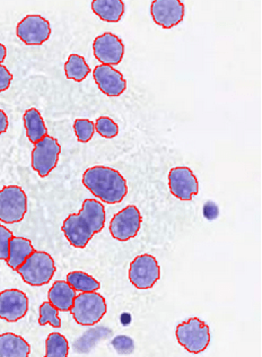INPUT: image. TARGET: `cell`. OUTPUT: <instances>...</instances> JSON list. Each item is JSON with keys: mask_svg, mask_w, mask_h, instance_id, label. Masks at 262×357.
I'll use <instances>...</instances> for the list:
<instances>
[{"mask_svg": "<svg viewBox=\"0 0 262 357\" xmlns=\"http://www.w3.org/2000/svg\"><path fill=\"white\" fill-rule=\"evenodd\" d=\"M180 345L191 354H199L206 351L210 342L208 325L198 318H190L181 322L176 331Z\"/></svg>", "mask_w": 262, "mask_h": 357, "instance_id": "obj_5", "label": "cell"}, {"mask_svg": "<svg viewBox=\"0 0 262 357\" xmlns=\"http://www.w3.org/2000/svg\"><path fill=\"white\" fill-rule=\"evenodd\" d=\"M8 116L5 114V111L0 110V135L6 132L7 129H8Z\"/></svg>", "mask_w": 262, "mask_h": 357, "instance_id": "obj_31", "label": "cell"}, {"mask_svg": "<svg viewBox=\"0 0 262 357\" xmlns=\"http://www.w3.org/2000/svg\"><path fill=\"white\" fill-rule=\"evenodd\" d=\"M40 326L51 325L54 328L61 327V319L59 318V311L50 303L43 302L40 305Z\"/></svg>", "mask_w": 262, "mask_h": 357, "instance_id": "obj_24", "label": "cell"}, {"mask_svg": "<svg viewBox=\"0 0 262 357\" xmlns=\"http://www.w3.org/2000/svg\"><path fill=\"white\" fill-rule=\"evenodd\" d=\"M74 131L79 143H88L95 134V123L88 119H76L74 122Z\"/></svg>", "mask_w": 262, "mask_h": 357, "instance_id": "obj_25", "label": "cell"}, {"mask_svg": "<svg viewBox=\"0 0 262 357\" xmlns=\"http://www.w3.org/2000/svg\"><path fill=\"white\" fill-rule=\"evenodd\" d=\"M27 213V196L18 185H7L0 190V222L17 224Z\"/></svg>", "mask_w": 262, "mask_h": 357, "instance_id": "obj_6", "label": "cell"}, {"mask_svg": "<svg viewBox=\"0 0 262 357\" xmlns=\"http://www.w3.org/2000/svg\"><path fill=\"white\" fill-rule=\"evenodd\" d=\"M161 278V267L152 255H140L129 266V280L137 289H151Z\"/></svg>", "mask_w": 262, "mask_h": 357, "instance_id": "obj_7", "label": "cell"}, {"mask_svg": "<svg viewBox=\"0 0 262 357\" xmlns=\"http://www.w3.org/2000/svg\"><path fill=\"white\" fill-rule=\"evenodd\" d=\"M23 120H24L27 138L34 145L48 135V129L39 110L32 107L25 111Z\"/></svg>", "mask_w": 262, "mask_h": 357, "instance_id": "obj_20", "label": "cell"}, {"mask_svg": "<svg viewBox=\"0 0 262 357\" xmlns=\"http://www.w3.org/2000/svg\"><path fill=\"white\" fill-rule=\"evenodd\" d=\"M14 236L12 231L0 224V260L6 261L9 253V241Z\"/></svg>", "mask_w": 262, "mask_h": 357, "instance_id": "obj_28", "label": "cell"}, {"mask_svg": "<svg viewBox=\"0 0 262 357\" xmlns=\"http://www.w3.org/2000/svg\"><path fill=\"white\" fill-rule=\"evenodd\" d=\"M76 295H77L76 291L67 282L57 280V282H54L52 287L49 289V302L58 311L69 312L72 309Z\"/></svg>", "mask_w": 262, "mask_h": 357, "instance_id": "obj_16", "label": "cell"}, {"mask_svg": "<svg viewBox=\"0 0 262 357\" xmlns=\"http://www.w3.org/2000/svg\"><path fill=\"white\" fill-rule=\"evenodd\" d=\"M92 10L102 21L118 23L125 14V3L123 0H94Z\"/></svg>", "mask_w": 262, "mask_h": 357, "instance_id": "obj_19", "label": "cell"}, {"mask_svg": "<svg viewBox=\"0 0 262 357\" xmlns=\"http://www.w3.org/2000/svg\"><path fill=\"white\" fill-rule=\"evenodd\" d=\"M7 57V49L3 43H0V65H3Z\"/></svg>", "mask_w": 262, "mask_h": 357, "instance_id": "obj_32", "label": "cell"}, {"mask_svg": "<svg viewBox=\"0 0 262 357\" xmlns=\"http://www.w3.org/2000/svg\"><path fill=\"white\" fill-rule=\"evenodd\" d=\"M56 271L57 268L51 255L36 250L16 271L27 285L41 287L50 283Z\"/></svg>", "mask_w": 262, "mask_h": 357, "instance_id": "obj_3", "label": "cell"}, {"mask_svg": "<svg viewBox=\"0 0 262 357\" xmlns=\"http://www.w3.org/2000/svg\"><path fill=\"white\" fill-rule=\"evenodd\" d=\"M112 346L120 355H130L134 351V342L128 336H118L112 340Z\"/></svg>", "mask_w": 262, "mask_h": 357, "instance_id": "obj_27", "label": "cell"}, {"mask_svg": "<svg viewBox=\"0 0 262 357\" xmlns=\"http://www.w3.org/2000/svg\"><path fill=\"white\" fill-rule=\"evenodd\" d=\"M67 283L72 286L76 292H98L101 289V284L98 280L84 271H72L67 275Z\"/></svg>", "mask_w": 262, "mask_h": 357, "instance_id": "obj_22", "label": "cell"}, {"mask_svg": "<svg viewBox=\"0 0 262 357\" xmlns=\"http://www.w3.org/2000/svg\"><path fill=\"white\" fill-rule=\"evenodd\" d=\"M143 223V216L139 209L129 205L114 215L111 220L110 233L112 238L120 242H127L136 238Z\"/></svg>", "mask_w": 262, "mask_h": 357, "instance_id": "obj_9", "label": "cell"}, {"mask_svg": "<svg viewBox=\"0 0 262 357\" xmlns=\"http://www.w3.org/2000/svg\"><path fill=\"white\" fill-rule=\"evenodd\" d=\"M151 15L158 26L172 29L185 18V5L180 0H155L151 5Z\"/></svg>", "mask_w": 262, "mask_h": 357, "instance_id": "obj_14", "label": "cell"}, {"mask_svg": "<svg viewBox=\"0 0 262 357\" xmlns=\"http://www.w3.org/2000/svg\"><path fill=\"white\" fill-rule=\"evenodd\" d=\"M91 68L85 58L79 54H72L69 56L65 63L66 77L75 82H83L90 75Z\"/></svg>", "mask_w": 262, "mask_h": 357, "instance_id": "obj_21", "label": "cell"}, {"mask_svg": "<svg viewBox=\"0 0 262 357\" xmlns=\"http://www.w3.org/2000/svg\"><path fill=\"white\" fill-rule=\"evenodd\" d=\"M36 251L29 238L13 236L9 241V253L6 262L13 271H17L23 262Z\"/></svg>", "mask_w": 262, "mask_h": 357, "instance_id": "obj_17", "label": "cell"}, {"mask_svg": "<svg viewBox=\"0 0 262 357\" xmlns=\"http://www.w3.org/2000/svg\"><path fill=\"white\" fill-rule=\"evenodd\" d=\"M61 154V146L56 138L47 135L32 151V167L41 178H47L56 169Z\"/></svg>", "mask_w": 262, "mask_h": 357, "instance_id": "obj_8", "label": "cell"}, {"mask_svg": "<svg viewBox=\"0 0 262 357\" xmlns=\"http://www.w3.org/2000/svg\"><path fill=\"white\" fill-rule=\"evenodd\" d=\"M107 215L103 204L85 199L78 214H70L63 220L61 231L72 247L84 249L96 233L105 229Z\"/></svg>", "mask_w": 262, "mask_h": 357, "instance_id": "obj_1", "label": "cell"}, {"mask_svg": "<svg viewBox=\"0 0 262 357\" xmlns=\"http://www.w3.org/2000/svg\"><path fill=\"white\" fill-rule=\"evenodd\" d=\"M29 311V298L20 289H5L0 293V319L14 324L24 318Z\"/></svg>", "mask_w": 262, "mask_h": 357, "instance_id": "obj_13", "label": "cell"}, {"mask_svg": "<svg viewBox=\"0 0 262 357\" xmlns=\"http://www.w3.org/2000/svg\"><path fill=\"white\" fill-rule=\"evenodd\" d=\"M69 355V342L63 335L52 333L45 340V356L67 357Z\"/></svg>", "mask_w": 262, "mask_h": 357, "instance_id": "obj_23", "label": "cell"}, {"mask_svg": "<svg viewBox=\"0 0 262 357\" xmlns=\"http://www.w3.org/2000/svg\"><path fill=\"white\" fill-rule=\"evenodd\" d=\"M219 214L218 211V206L214 203V202H208L203 206V216L206 220H216Z\"/></svg>", "mask_w": 262, "mask_h": 357, "instance_id": "obj_30", "label": "cell"}, {"mask_svg": "<svg viewBox=\"0 0 262 357\" xmlns=\"http://www.w3.org/2000/svg\"><path fill=\"white\" fill-rule=\"evenodd\" d=\"M13 82L12 73L9 72L7 67L0 65V93L5 92L10 87Z\"/></svg>", "mask_w": 262, "mask_h": 357, "instance_id": "obj_29", "label": "cell"}, {"mask_svg": "<svg viewBox=\"0 0 262 357\" xmlns=\"http://www.w3.org/2000/svg\"><path fill=\"white\" fill-rule=\"evenodd\" d=\"M31 346L24 338L13 333L0 335V357H27Z\"/></svg>", "mask_w": 262, "mask_h": 357, "instance_id": "obj_18", "label": "cell"}, {"mask_svg": "<svg viewBox=\"0 0 262 357\" xmlns=\"http://www.w3.org/2000/svg\"><path fill=\"white\" fill-rule=\"evenodd\" d=\"M93 51L96 59L107 66H118L125 56L123 40L114 33L105 32L93 42Z\"/></svg>", "mask_w": 262, "mask_h": 357, "instance_id": "obj_11", "label": "cell"}, {"mask_svg": "<svg viewBox=\"0 0 262 357\" xmlns=\"http://www.w3.org/2000/svg\"><path fill=\"white\" fill-rule=\"evenodd\" d=\"M95 130L102 137L112 139L119 134V126L109 116H100L95 121Z\"/></svg>", "mask_w": 262, "mask_h": 357, "instance_id": "obj_26", "label": "cell"}, {"mask_svg": "<svg viewBox=\"0 0 262 357\" xmlns=\"http://www.w3.org/2000/svg\"><path fill=\"white\" fill-rule=\"evenodd\" d=\"M171 194L183 202H189L199 192L198 178L188 167H173L169 173Z\"/></svg>", "mask_w": 262, "mask_h": 357, "instance_id": "obj_12", "label": "cell"}, {"mask_svg": "<svg viewBox=\"0 0 262 357\" xmlns=\"http://www.w3.org/2000/svg\"><path fill=\"white\" fill-rule=\"evenodd\" d=\"M107 301L98 292L76 295L70 313L75 321L81 326H94L107 314Z\"/></svg>", "mask_w": 262, "mask_h": 357, "instance_id": "obj_4", "label": "cell"}, {"mask_svg": "<svg viewBox=\"0 0 262 357\" xmlns=\"http://www.w3.org/2000/svg\"><path fill=\"white\" fill-rule=\"evenodd\" d=\"M93 77L98 89L105 96L118 98L127 89V81L123 75L112 66L98 65L93 70Z\"/></svg>", "mask_w": 262, "mask_h": 357, "instance_id": "obj_15", "label": "cell"}, {"mask_svg": "<svg viewBox=\"0 0 262 357\" xmlns=\"http://www.w3.org/2000/svg\"><path fill=\"white\" fill-rule=\"evenodd\" d=\"M16 36L26 45H42L50 39L51 25L41 15H27L16 26Z\"/></svg>", "mask_w": 262, "mask_h": 357, "instance_id": "obj_10", "label": "cell"}, {"mask_svg": "<svg viewBox=\"0 0 262 357\" xmlns=\"http://www.w3.org/2000/svg\"><path fill=\"white\" fill-rule=\"evenodd\" d=\"M82 182L94 197L109 205L120 204L128 194V185L119 171L112 167L96 165L87 169Z\"/></svg>", "mask_w": 262, "mask_h": 357, "instance_id": "obj_2", "label": "cell"}]
</instances>
